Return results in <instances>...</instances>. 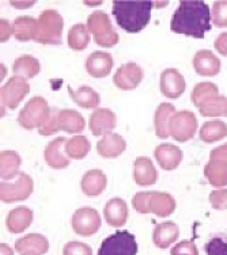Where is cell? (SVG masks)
<instances>
[{"mask_svg": "<svg viewBox=\"0 0 227 255\" xmlns=\"http://www.w3.org/2000/svg\"><path fill=\"white\" fill-rule=\"evenodd\" d=\"M138 243L129 231H117L101 243L98 255H136Z\"/></svg>", "mask_w": 227, "mask_h": 255, "instance_id": "5b68a950", "label": "cell"}, {"mask_svg": "<svg viewBox=\"0 0 227 255\" xmlns=\"http://www.w3.org/2000/svg\"><path fill=\"white\" fill-rule=\"evenodd\" d=\"M198 130L196 116L189 110H181L174 114L170 121V137L176 141L185 142L195 136Z\"/></svg>", "mask_w": 227, "mask_h": 255, "instance_id": "ba28073f", "label": "cell"}, {"mask_svg": "<svg viewBox=\"0 0 227 255\" xmlns=\"http://www.w3.org/2000/svg\"><path fill=\"white\" fill-rule=\"evenodd\" d=\"M227 136V124L221 120H211L206 121L200 128L199 137L203 142L213 144L219 140H222Z\"/></svg>", "mask_w": 227, "mask_h": 255, "instance_id": "83f0119b", "label": "cell"}, {"mask_svg": "<svg viewBox=\"0 0 227 255\" xmlns=\"http://www.w3.org/2000/svg\"><path fill=\"white\" fill-rule=\"evenodd\" d=\"M214 48L217 49L218 53H221L222 56H227V31L218 35L215 42H214Z\"/></svg>", "mask_w": 227, "mask_h": 255, "instance_id": "bcb514c9", "label": "cell"}, {"mask_svg": "<svg viewBox=\"0 0 227 255\" xmlns=\"http://www.w3.org/2000/svg\"><path fill=\"white\" fill-rule=\"evenodd\" d=\"M176 209V201L168 193L151 191L150 196V212L159 217H168Z\"/></svg>", "mask_w": 227, "mask_h": 255, "instance_id": "484cf974", "label": "cell"}, {"mask_svg": "<svg viewBox=\"0 0 227 255\" xmlns=\"http://www.w3.org/2000/svg\"><path fill=\"white\" fill-rule=\"evenodd\" d=\"M157 7L154 1H125V0H114L113 16L117 25L127 33H139L148 25L151 18V10Z\"/></svg>", "mask_w": 227, "mask_h": 255, "instance_id": "7a4b0ae2", "label": "cell"}, {"mask_svg": "<svg viewBox=\"0 0 227 255\" xmlns=\"http://www.w3.org/2000/svg\"><path fill=\"white\" fill-rule=\"evenodd\" d=\"M59 114L60 110L56 108H50L49 116L46 117L44 124L38 128V132L41 136H52L54 133H57L60 129V121H59Z\"/></svg>", "mask_w": 227, "mask_h": 255, "instance_id": "74e56055", "label": "cell"}, {"mask_svg": "<svg viewBox=\"0 0 227 255\" xmlns=\"http://www.w3.org/2000/svg\"><path fill=\"white\" fill-rule=\"evenodd\" d=\"M144 72L143 69L139 67L136 63L123 64L113 76V82L116 87L120 90H134L138 87L140 82L143 80Z\"/></svg>", "mask_w": 227, "mask_h": 255, "instance_id": "8fae6325", "label": "cell"}, {"mask_svg": "<svg viewBox=\"0 0 227 255\" xmlns=\"http://www.w3.org/2000/svg\"><path fill=\"white\" fill-rule=\"evenodd\" d=\"M49 250V242L41 234H29L16 241L15 251L19 254H38L42 255Z\"/></svg>", "mask_w": 227, "mask_h": 255, "instance_id": "ac0fdd59", "label": "cell"}, {"mask_svg": "<svg viewBox=\"0 0 227 255\" xmlns=\"http://www.w3.org/2000/svg\"><path fill=\"white\" fill-rule=\"evenodd\" d=\"M50 108L46 99L42 97H34L26 103L25 108L20 110L18 116V123L27 130H33L34 128H40L46 117L49 116Z\"/></svg>", "mask_w": 227, "mask_h": 255, "instance_id": "8992f818", "label": "cell"}, {"mask_svg": "<svg viewBox=\"0 0 227 255\" xmlns=\"http://www.w3.org/2000/svg\"><path fill=\"white\" fill-rule=\"evenodd\" d=\"M1 255H14V250L8 245L1 243Z\"/></svg>", "mask_w": 227, "mask_h": 255, "instance_id": "c3c4849f", "label": "cell"}, {"mask_svg": "<svg viewBox=\"0 0 227 255\" xmlns=\"http://www.w3.org/2000/svg\"><path fill=\"white\" fill-rule=\"evenodd\" d=\"M106 185H108V178L98 168H94V170L86 172L82 178V183H80L82 191L89 197L99 196L105 190Z\"/></svg>", "mask_w": 227, "mask_h": 255, "instance_id": "603a6c76", "label": "cell"}, {"mask_svg": "<svg viewBox=\"0 0 227 255\" xmlns=\"http://www.w3.org/2000/svg\"><path fill=\"white\" fill-rule=\"evenodd\" d=\"M22 159L14 151H3L0 155V167H1V179L10 181L19 175V167Z\"/></svg>", "mask_w": 227, "mask_h": 255, "instance_id": "1f68e13d", "label": "cell"}, {"mask_svg": "<svg viewBox=\"0 0 227 255\" xmlns=\"http://www.w3.org/2000/svg\"><path fill=\"white\" fill-rule=\"evenodd\" d=\"M218 93H219V90H218L217 84L211 83V82H202V83H198L193 87L191 99H192L193 105L199 108L206 99L219 95Z\"/></svg>", "mask_w": 227, "mask_h": 255, "instance_id": "8d00e7d4", "label": "cell"}, {"mask_svg": "<svg viewBox=\"0 0 227 255\" xmlns=\"http://www.w3.org/2000/svg\"><path fill=\"white\" fill-rule=\"evenodd\" d=\"M65 142L67 140L64 137H57L54 138L53 141H50L48 147L45 148V162L54 170H61L69 164V159L64 156Z\"/></svg>", "mask_w": 227, "mask_h": 255, "instance_id": "ffe728a7", "label": "cell"}, {"mask_svg": "<svg viewBox=\"0 0 227 255\" xmlns=\"http://www.w3.org/2000/svg\"><path fill=\"white\" fill-rule=\"evenodd\" d=\"M213 15L204 1L183 0L170 20V30L177 34L203 39L211 30Z\"/></svg>", "mask_w": 227, "mask_h": 255, "instance_id": "6da1fadb", "label": "cell"}, {"mask_svg": "<svg viewBox=\"0 0 227 255\" xmlns=\"http://www.w3.org/2000/svg\"><path fill=\"white\" fill-rule=\"evenodd\" d=\"M59 121L60 129L67 133H71V134H78V133L83 132L84 127H86L83 116L72 109L60 110Z\"/></svg>", "mask_w": 227, "mask_h": 255, "instance_id": "4316f807", "label": "cell"}, {"mask_svg": "<svg viewBox=\"0 0 227 255\" xmlns=\"http://www.w3.org/2000/svg\"><path fill=\"white\" fill-rule=\"evenodd\" d=\"M33 221V212L26 206H18L8 213L5 224L12 234H20L26 228H29Z\"/></svg>", "mask_w": 227, "mask_h": 255, "instance_id": "d4e9b609", "label": "cell"}, {"mask_svg": "<svg viewBox=\"0 0 227 255\" xmlns=\"http://www.w3.org/2000/svg\"><path fill=\"white\" fill-rule=\"evenodd\" d=\"M154 157L161 168L166 171L176 170L183 160V151L174 144L163 142L154 149Z\"/></svg>", "mask_w": 227, "mask_h": 255, "instance_id": "5bb4252c", "label": "cell"}, {"mask_svg": "<svg viewBox=\"0 0 227 255\" xmlns=\"http://www.w3.org/2000/svg\"><path fill=\"white\" fill-rule=\"evenodd\" d=\"M176 113V108L172 103L163 102L157 108L154 114V129L159 138L170 137V121Z\"/></svg>", "mask_w": 227, "mask_h": 255, "instance_id": "d6986e66", "label": "cell"}, {"mask_svg": "<svg viewBox=\"0 0 227 255\" xmlns=\"http://www.w3.org/2000/svg\"><path fill=\"white\" fill-rule=\"evenodd\" d=\"M204 177L207 178L210 185L221 187L227 185V164L221 160L210 159L204 167Z\"/></svg>", "mask_w": 227, "mask_h": 255, "instance_id": "f546056e", "label": "cell"}, {"mask_svg": "<svg viewBox=\"0 0 227 255\" xmlns=\"http://www.w3.org/2000/svg\"><path fill=\"white\" fill-rule=\"evenodd\" d=\"M116 123H117L116 114H114L110 109H97V110L90 116V130H91L93 136H95V137H98V136H105V134H108V133H112V130L116 128Z\"/></svg>", "mask_w": 227, "mask_h": 255, "instance_id": "7c38bea8", "label": "cell"}, {"mask_svg": "<svg viewBox=\"0 0 227 255\" xmlns=\"http://www.w3.org/2000/svg\"><path fill=\"white\" fill-rule=\"evenodd\" d=\"M226 117H227V114H226Z\"/></svg>", "mask_w": 227, "mask_h": 255, "instance_id": "816d5d0a", "label": "cell"}, {"mask_svg": "<svg viewBox=\"0 0 227 255\" xmlns=\"http://www.w3.org/2000/svg\"><path fill=\"white\" fill-rule=\"evenodd\" d=\"M68 93L72 101L76 105H79L80 108L94 109L101 102L98 93L89 86H82L78 90H72L71 87H68Z\"/></svg>", "mask_w": 227, "mask_h": 255, "instance_id": "4dcf8cb0", "label": "cell"}, {"mask_svg": "<svg viewBox=\"0 0 227 255\" xmlns=\"http://www.w3.org/2000/svg\"><path fill=\"white\" fill-rule=\"evenodd\" d=\"M91 149V144L86 136H74L67 140L64 145V152L69 159L80 160L87 156V153Z\"/></svg>", "mask_w": 227, "mask_h": 255, "instance_id": "d6a6232c", "label": "cell"}, {"mask_svg": "<svg viewBox=\"0 0 227 255\" xmlns=\"http://www.w3.org/2000/svg\"><path fill=\"white\" fill-rule=\"evenodd\" d=\"M199 112L203 117H219L227 114V98L223 95H215L206 99L199 106Z\"/></svg>", "mask_w": 227, "mask_h": 255, "instance_id": "836d02e7", "label": "cell"}, {"mask_svg": "<svg viewBox=\"0 0 227 255\" xmlns=\"http://www.w3.org/2000/svg\"><path fill=\"white\" fill-rule=\"evenodd\" d=\"M30 93V84L26 79L12 76L1 87V103L8 109H16L27 94Z\"/></svg>", "mask_w": 227, "mask_h": 255, "instance_id": "9c48e42d", "label": "cell"}, {"mask_svg": "<svg viewBox=\"0 0 227 255\" xmlns=\"http://www.w3.org/2000/svg\"><path fill=\"white\" fill-rule=\"evenodd\" d=\"M37 30V19L30 16H18L14 22V35L20 42L34 39Z\"/></svg>", "mask_w": 227, "mask_h": 255, "instance_id": "e575fe53", "label": "cell"}, {"mask_svg": "<svg viewBox=\"0 0 227 255\" xmlns=\"http://www.w3.org/2000/svg\"><path fill=\"white\" fill-rule=\"evenodd\" d=\"M210 159H214V160H221V162L226 163L227 164V142L223 144L221 147L215 148L210 153Z\"/></svg>", "mask_w": 227, "mask_h": 255, "instance_id": "7dc6e473", "label": "cell"}, {"mask_svg": "<svg viewBox=\"0 0 227 255\" xmlns=\"http://www.w3.org/2000/svg\"><path fill=\"white\" fill-rule=\"evenodd\" d=\"M87 29L93 34L95 44L102 48H112L119 42V34L104 11H95L87 18Z\"/></svg>", "mask_w": 227, "mask_h": 255, "instance_id": "277c9868", "label": "cell"}, {"mask_svg": "<svg viewBox=\"0 0 227 255\" xmlns=\"http://www.w3.org/2000/svg\"><path fill=\"white\" fill-rule=\"evenodd\" d=\"M23 255H38V254H23Z\"/></svg>", "mask_w": 227, "mask_h": 255, "instance_id": "f907efd6", "label": "cell"}, {"mask_svg": "<svg viewBox=\"0 0 227 255\" xmlns=\"http://www.w3.org/2000/svg\"><path fill=\"white\" fill-rule=\"evenodd\" d=\"M104 215L109 226L121 227L128 219V206L121 198H112L105 205Z\"/></svg>", "mask_w": 227, "mask_h": 255, "instance_id": "7402d4cb", "label": "cell"}, {"mask_svg": "<svg viewBox=\"0 0 227 255\" xmlns=\"http://www.w3.org/2000/svg\"><path fill=\"white\" fill-rule=\"evenodd\" d=\"M63 27H64V20L57 11H42L40 18L37 19V30L33 41L42 45H60Z\"/></svg>", "mask_w": 227, "mask_h": 255, "instance_id": "3957f363", "label": "cell"}, {"mask_svg": "<svg viewBox=\"0 0 227 255\" xmlns=\"http://www.w3.org/2000/svg\"><path fill=\"white\" fill-rule=\"evenodd\" d=\"M185 91V79L176 68H168L161 74V93L166 98L176 99Z\"/></svg>", "mask_w": 227, "mask_h": 255, "instance_id": "4fadbf2b", "label": "cell"}, {"mask_svg": "<svg viewBox=\"0 0 227 255\" xmlns=\"http://www.w3.org/2000/svg\"><path fill=\"white\" fill-rule=\"evenodd\" d=\"M113 57L106 52H94L86 60V71L93 78H106L113 68Z\"/></svg>", "mask_w": 227, "mask_h": 255, "instance_id": "9a60e30c", "label": "cell"}, {"mask_svg": "<svg viewBox=\"0 0 227 255\" xmlns=\"http://www.w3.org/2000/svg\"><path fill=\"white\" fill-rule=\"evenodd\" d=\"M127 149V142L117 133H108L97 142V152L105 159H114Z\"/></svg>", "mask_w": 227, "mask_h": 255, "instance_id": "e0dca14e", "label": "cell"}, {"mask_svg": "<svg viewBox=\"0 0 227 255\" xmlns=\"http://www.w3.org/2000/svg\"><path fill=\"white\" fill-rule=\"evenodd\" d=\"M178 235H180V230L177 224L173 221H165L157 224L154 228L153 242L159 249H166L173 242L177 241Z\"/></svg>", "mask_w": 227, "mask_h": 255, "instance_id": "cb8c5ba5", "label": "cell"}, {"mask_svg": "<svg viewBox=\"0 0 227 255\" xmlns=\"http://www.w3.org/2000/svg\"><path fill=\"white\" fill-rule=\"evenodd\" d=\"M213 23L217 27H227V0H219L213 4Z\"/></svg>", "mask_w": 227, "mask_h": 255, "instance_id": "f35d334b", "label": "cell"}, {"mask_svg": "<svg viewBox=\"0 0 227 255\" xmlns=\"http://www.w3.org/2000/svg\"><path fill=\"white\" fill-rule=\"evenodd\" d=\"M207 255H227V243L221 238H213L206 243Z\"/></svg>", "mask_w": 227, "mask_h": 255, "instance_id": "60d3db41", "label": "cell"}, {"mask_svg": "<svg viewBox=\"0 0 227 255\" xmlns=\"http://www.w3.org/2000/svg\"><path fill=\"white\" fill-rule=\"evenodd\" d=\"M193 68L202 76H215L221 71V60L210 50H199L193 56Z\"/></svg>", "mask_w": 227, "mask_h": 255, "instance_id": "2e32d148", "label": "cell"}, {"mask_svg": "<svg viewBox=\"0 0 227 255\" xmlns=\"http://www.w3.org/2000/svg\"><path fill=\"white\" fill-rule=\"evenodd\" d=\"M101 227V216L94 208L84 206L75 212L72 216V228L80 236L94 235Z\"/></svg>", "mask_w": 227, "mask_h": 255, "instance_id": "30bf717a", "label": "cell"}, {"mask_svg": "<svg viewBox=\"0 0 227 255\" xmlns=\"http://www.w3.org/2000/svg\"><path fill=\"white\" fill-rule=\"evenodd\" d=\"M34 189V182L30 175L25 172H19L14 182L4 181L0 186V197L5 204H12L16 201H23L29 198Z\"/></svg>", "mask_w": 227, "mask_h": 255, "instance_id": "52a82bcc", "label": "cell"}, {"mask_svg": "<svg viewBox=\"0 0 227 255\" xmlns=\"http://www.w3.org/2000/svg\"><path fill=\"white\" fill-rule=\"evenodd\" d=\"M0 68H1V79H3L5 76V74H7V69H5V67L3 65V64H1V67H0Z\"/></svg>", "mask_w": 227, "mask_h": 255, "instance_id": "681fc988", "label": "cell"}, {"mask_svg": "<svg viewBox=\"0 0 227 255\" xmlns=\"http://www.w3.org/2000/svg\"><path fill=\"white\" fill-rule=\"evenodd\" d=\"M134 179L139 186H151L158 179V172L155 170L151 159L140 156L135 160Z\"/></svg>", "mask_w": 227, "mask_h": 255, "instance_id": "44dd1931", "label": "cell"}, {"mask_svg": "<svg viewBox=\"0 0 227 255\" xmlns=\"http://www.w3.org/2000/svg\"><path fill=\"white\" fill-rule=\"evenodd\" d=\"M208 200L215 209H227V189L214 190L208 197Z\"/></svg>", "mask_w": 227, "mask_h": 255, "instance_id": "7bdbcfd3", "label": "cell"}, {"mask_svg": "<svg viewBox=\"0 0 227 255\" xmlns=\"http://www.w3.org/2000/svg\"><path fill=\"white\" fill-rule=\"evenodd\" d=\"M68 46L72 50L82 52L90 44V31L83 23L74 25L68 31Z\"/></svg>", "mask_w": 227, "mask_h": 255, "instance_id": "d590c367", "label": "cell"}, {"mask_svg": "<svg viewBox=\"0 0 227 255\" xmlns=\"http://www.w3.org/2000/svg\"><path fill=\"white\" fill-rule=\"evenodd\" d=\"M63 255H93V250L82 242H69L63 249Z\"/></svg>", "mask_w": 227, "mask_h": 255, "instance_id": "ab89813d", "label": "cell"}, {"mask_svg": "<svg viewBox=\"0 0 227 255\" xmlns=\"http://www.w3.org/2000/svg\"><path fill=\"white\" fill-rule=\"evenodd\" d=\"M170 255H198V249L193 245V242L183 241L174 246Z\"/></svg>", "mask_w": 227, "mask_h": 255, "instance_id": "ee69618b", "label": "cell"}, {"mask_svg": "<svg viewBox=\"0 0 227 255\" xmlns=\"http://www.w3.org/2000/svg\"><path fill=\"white\" fill-rule=\"evenodd\" d=\"M150 196H151V191L135 194L134 200H132V205L136 209V212H139V213H150Z\"/></svg>", "mask_w": 227, "mask_h": 255, "instance_id": "b9f144b4", "label": "cell"}, {"mask_svg": "<svg viewBox=\"0 0 227 255\" xmlns=\"http://www.w3.org/2000/svg\"><path fill=\"white\" fill-rule=\"evenodd\" d=\"M12 34H14V26L11 25L7 19L0 20V41L7 42Z\"/></svg>", "mask_w": 227, "mask_h": 255, "instance_id": "f6af8a7d", "label": "cell"}, {"mask_svg": "<svg viewBox=\"0 0 227 255\" xmlns=\"http://www.w3.org/2000/svg\"><path fill=\"white\" fill-rule=\"evenodd\" d=\"M12 71H14L15 76H20L23 79L34 78L40 74V61L30 54H23V56H20L15 60Z\"/></svg>", "mask_w": 227, "mask_h": 255, "instance_id": "f1b7e54d", "label": "cell"}]
</instances>
